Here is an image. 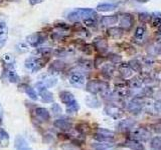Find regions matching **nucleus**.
<instances>
[{
	"label": "nucleus",
	"mask_w": 161,
	"mask_h": 150,
	"mask_svg": "<svg viewBox=\"0 0 161 150\" xmlns=\"http://www.w3.org/2000/svg\"><path fill=\"white\" fill-rule=\"evenodd\" d=\"M114 72H115V68H114V66L112 64H106L102 67V74L107 78L112 77Z\"/></svg>",
	"instance_id": "2f4dec72"
},
{
	"label": "nucleus",
	"mask_w": 161,
	"mask_h": 150,
	"mask_svg": "<svg viewBox=\"0 0 161 150\" xmlns=\"http://www.w3.org/2000/svg\"><path fill=\"white\" fill-rule=\"evenodd\" d=\"M10 142V136L9 134L5 131L4 129L0 128V147L5 148L9 145Z\"/></svg>",
	"instance_id": "393cba45"
},
{
	"label": "nucleus",
	"mask_w": 161,
	"mask_h": 150,
	"mask_svg": "<svg viewBox=\"0 0 161 150\" xmlns=\"http://www.w3.org/2000/svg\"><path fill=\"white\" fill-rule=\"evenodd\" d=\"M48 58L45 57H39V56H30L24 61V66L30 72H37L42 69L45 63L47 62Z\"/></svg>",
	"instance_id": "7ed1b4c3"
},
{
	"label": "nucleus",
	"mask_w": 161,
	"mask_h": 150,
	"mask_svg": "<svg viewBox=\"0 0 161 150\" xmlns=\"http://www.w3.org/2000/svg\"><path fill=\"white\" fill-rule=\"evenodd\" d=\"M2 63L3 65H12L15 64L14 56L10 53H5L2 56Z\"/></svg>",
	"instance_id": "58836bf2"
},
{
	"label": "nucleus",
	"mask_w": 161,
	"mask_h": 150,
	"mask_svg": "<svg viewBox=\"0 0 161 150\" xmlns=\"http://www.w3.org/2000/svg\"><path fill=\"white\" fill-rule=\"evenodd\" d=\"M57 28V27H55ZM69 30L65 29H62V28H57L54 32H53L52 34V38L53 40H64L67 36H69Z\"/></svg>",
	"instance_id": "b1692460"
},
{
	"label": "nucleus",
	"mask_w": 161,
	"mask_h": 150,
	"mask_svg": "<svg viewBox=\"0 0 161 150\" xmlns=\"http://www.w3.org/2000/svg\"><path fill=\"white\" fill-rule=\"evenodd\" d=\"M59 98L62 100V102L65 104V106H67V112L69 114L77 113L79 111L80 105L77 100L75 99V96L72 92L64 90V91L59 93Z\"/></svg>",
	"instance_id": "f03ea898"
},
{
	"label": "nucleus",
	"mask_w": 161,
	"mask_h": 150,
	"mask_svg": "<svg viewBox=\"0 0 161 150\" xmlns=\"http://www.w3.org/2000/svg\"><path fill=\"white\" fill-rule=\"evenodd\" d=\"M62 148L64 150H80L79 147L77 146V144L75 143H68V144H64Z\"/></svg>",
	"instance_id": "49530a36"
},
{
	"label": "nucleus",
	"mask_w": 161,
	"mask_h": 150,
	"mask_svg": "<svg viewBox=\"0 0 161 150\" xmlns=\"http://www.w3.org/2000/svg\"><path fill=\"white\" fill-rule=\"evenodd\" d=\"M97 16V12L91 8H77L68 14V19L72 22H77L80 20H86Z\"/></svg>",
	"instance_id": "f257e3e1"
},
{
	"label": "nucleus",
	"mask_w": 161,
	"mask_h": 150,
	"mask_svg": "<svg viewBox=\"0 0 161 150\" xmlns=\"http://www.w3.org/2000/svg\"><path fill=\"white\" fill-rule=\"evenodd\" d=\"M34 114L35 117L42 122H47L50 118V114L48 112V110L44 107H36L34 109Z\"/></svg>",
	"instance_id": "2eb2a0df"
},
{
	"label": "nucleus",
	"mask_w": 161,
	"mask_h": 150,
	"mask_svg": "<svg viewBox=\"0 0 161 150\" xmlns=\"http://www.w3.org/2000/svg\"><path fill=\"white\" fill-rule=\"evenodd\" d=\"M136 125V122L132 119H125L121 120V121L117 124V128L120 131H128V130L133 129Z\"/></svg>",
	"instance_id": "6ab92c4d"
},
{
	"label": "nucleus",
	"mask_w": 161,
	"mask_h": 150,
	"mask_svg": "<svg viewBox=\"0 0 161 150\" xmlns=\"http://www.w3.org/2000/svg\"><path fill=\"white\" fill-rule=\"evenodd\" d=\"M94 18L95 17L84 20V24L86 25V26H88V27H96V25H97V21H96Z\"/></svg>",
	"instance_id": "a18cd8bd"
},
{
	"label": "nucleus",
	"mask_w": 161,
	"mask_h": 150,
	"mask_svg": "<svg viewBox=\"0 0 161 150\" xmlns=\"http://www.w3.org/2000/svg\"><path fill=\"white\" fill-rule=\"evenodd\" d=\"M137 2H139V3H146L148 1V0H136Z\"/></svg>",
	"instance_id": "5fc2aeb1"
},
{
	"label": "nucleus",
	"mask_w": 161,
	"mask_h": 150,
	"mask_svg": "<svg viewBox=\"0 0 161 150\" xmlns=\"http://www.w3.org/2000/svg\"><path fill=\"white\" fill-rule=\"evenodd\" d=\"M121 146L130 148L131 150H145V146L142 144V142L137 141V140H134V139L126 140Z\"/></svg>",
	"instance_id": "f3484780"
},
{
	"label": "nucleus",
	"mask_w": 161,
	"mask_h": 150,
	"mask_svg": "<svg viewBox=\"0 0 161 150\" xmlns=\"http://www.w3.org/2000/svg\"><path fill=\"white\" fill-rule=\"evenodd\" d=\"M145 34H146V27H145V25L141 24L139 26L136 27V29H135L134 38L136 40H143Z\"/></svg>",
	"instance_id": "c85d7f7f"
},
{
	"label": "nucleus",
	"mask_w": 161,
	"mask_h": 150,
	"mask_svg": "<svg viewBox=\"0 0 161 150\" xmlns=\"http://www.w3.org/2000/svg\"><path fill=\"white\" fill-rule=\"evenodd\" d=\"M8 37V27L3 20H0V48H2L7 41Z\"/></svg>",
	"instance_id": "dca6fc26"
},
{
	"label": "nucleus",
	"mask_w": 161,
	"mask_h": 150,
	"mask_svg": "<svg viewBox=\"0 0 161 150\" xmlns=\"http://www.w3.org/2000/svg\"><path fill=\"white\" fill-rule=\"evenodd\" d=\"M109 59L112 63H118L121 61V56H119V55H117V54H110Z\"/></svg>",
	"instance_id": "09e8293b"
},
{
	"label": "nucleus",
	"mask_w": 161,
	"mask_h": 150,
	"mask_svg": "<svg viewBox=\"0 0 161 150\" xmlns=\"http://www.w3.org/2000/svg\"><path fill=\"white\" fill-rule=\"evenodd\" d=\"M128 64L130 65V67H131V69L133 70V71L139 72V73L142 72V63H141L140 61H138L137 59L131 60V61H129Z\"/></svg>",
	"instance_id": "c9c22d12"
},
{
	"label": "nucleus",
	"mask_w": 161,
	"mask_h": 150,
	"mask_svg": "<svg viewBox=\"0 0 161 150\" xmlns=\"http://www.w3.org/2000/svg\"><path fill=\"white\" fill-rule=\"evenodd\" d=\"M134 24V17L133 15L129 13L123 14L120 18V26L125 30H130Z\"/></svg>",
	"instance_id": "ddd939ff"
},
{
	"label": "nucleus",
	"mask_w": 161,
	"mask_h": 150,
	"mask_svg": "<svg viewBox=\"0 0 161 150\" xmlns=\"http://www.w3.org/2000/svg\"><path fill=\"white\" fill-rule=\"evenodd\" d=\"M150 146L153 150H161V136H155L151 139Z\"/></svg>",
	"instance_id": "4c0bfd02"
},
{
	"label": "nucleus",
	"mask_w": 161,
	"mask_h": 150,
	"mask_svg": "<svg viewBox=\"0 0 161 150\" xmlns=\"http://www.w3.org/2000/svg\"><path fill=\"white\" fill-rule=\"evenodd\" d=\"M69 81L70 84L73 85V86L80 88V87H83L84 85H85L86 77H85V75L83 73L75 71V72H72V73L69 74Z\"/></svg>",
	"instance_id": "1a4fd4ad"
},
{
	"label": "nucleus",
	"mask_w": 161,
	"mask_h": 150,
	"mask_svg": "<svg viewBox=\"0 0 161 150\" xmlns=\"http://www.w3.org/2000/svg\"><path fill=\"white\" fill-rule=\"evenodd\" d=\"M42 81L44 83V85L47 86V88L49 87H53L54 85H57L58 83V78L53 76V75H44L42 77Z\"/></svg>",
	"instance_id": "bb28decb"
},
{
	"label": "nucleus",
	"mask_w": 161,
	"mask_h": 150,
	"mask_svg": "<svg viewBox=\"0 0 161 150\" xmlns=\"http://www.w3.org/2000/svg\"><path fill=\"white\" fill-rule=\"evenodd\" d=\"M85 102H86V104L88 105L89 107H91V108H99L100 107V101H99V99L96 97V96H94V95H92V96H87L86 97V99H85Z\"/></svg>",
	"instance_id": "cd10ccee"
},
{
	"label": "nucleus",
	"mask_w": 161,
	"mask_h": 150,
	"mask_svg": "<svg viewBox=\"0 0 161 150\" xmlns=\"http://www.w3.org/2000/svg\"><path fill=\"white\" fill-rule=\"evenodd\" d=\"M116 7H117V4L114 3H102L99 4L97 6V10L101 12H107V11H112V10H115Z\"/></svg>",
	"instance_id": "7c9ffc66"
},
{
	"label": "nucleus",
	"mask_w": 161,
	"mask_h": 150,
	"mask_svg": "<svg viewBox=\"0 0 161 150\" xmlns=\"http://www.w3.org/2000/svg\"><path fill=\"white\" fill-rule=\"evenodd\" d=\"M0 20H1V19H0Z\"/></svg>",
	"instance_id": "13d9d810"
},
{
	"label": "nucleus",
	"mask_w": 161,
	"mask_h": 150,
	"mask_svg": "<svg viewBox=\"0 0 161 150\" xmlns=\"http://www.w3.org/2000/svg\"><path fill=\"white\" fill-rule=\"evenodd\" d=\"M128 86L132 89H139L142 86V80L138 77H134L128 81Z\"/></svg>",
	"instance_id": "f704fd0d"
},
{
	"label": "nucleus",
	"mask_w": 161,
	"mask_h": 150,
	"mask_svg": "<svg viewBox=\"0 0 161 150\" xmlns=\"http://www.w3.org/2000/svg\"><path fill=\"white\" fill-rule=\"evenodd\" d=\"M4 66V75L6 76L9 82L17 83L19 81V76L15 71V65H3Z\"/></svg>",
	"instance_id": "9b49d317"
},
{
	"label": "nucleus",
	"mask_w": 161,
	"mask_h": 150,
	"mask_svg": "<svg viewBox=\"0 0 161 150\" xmlns=\"http://www.w3.org/2000/svg\"><path fill=\"white\" fill-rule=\"evenodd\" d=\"M34 87L36 88L37 92L39 94L40 98H42V101L44 103H50L53 102V94L48 91L47 87L45 86L44 83L42 81H38L35 83Z\"/></svg>",
	"instance_id": "39448f33"
},
{
	"label": "nucleus",
	"mask_w": 161,
	"mask_h": 150,
	"mask_svg": "<svg viewBox=\"0 0 161 150\" xmlns=\"http://www.w3.org/2000/svg\"><path fill=\"white\" fill-rule=\"evenodd\" d=\"M108 35L112 38L119 39L123 36V30L119 27H111L108 29Z\"/></svg>",
	"instance_id": "c756f323"
},
{
	"label": "nucleus",
	"mask_w": 161,
	"mask_h": 150,
	"mask_svg": "<svg viewBox=\"0 0 161 150\" xmlns=\"http://www.w3.org/2000/svg\"><path fill=\"white\" fill-rule=\"evenodd\" d=\"M104 111H105L106 114L109 115L110 117H112V118H114L116 120L122 118L123 115H124L123 110L121 109L119 106H117V105H114V104H108V105H106Z\"/></svg>",
	"instance_id": "6e6552de"
},
{
	"label": "nucleus",
	"mask_w": 161,
	"mask_h": 150,
	"mask_svg": "<svg viewBox=\"0 0 161 150\" xmlns=\"http://www.w3.org/2000/svg\"><path fill=\"white\" fill-rule=\"evenodd\" d=\"M77 131L82 135H87L90 133L91 128L87 123H80L77 125Z\"/></svg>",
	"instance_id": "e433bc0d"
},
{
	"label": "nucleus",
	"mask_w": 161,
	"mask_h": 150,
	"mask_svg": "<svg viewBox=\"0 0 161 150\" xmlns=\"http://www.w3.org/2000/svg\"><path fill=\"white\" fill-rule=\"evenodd\" d=\"M156 42L161 43V31L157 34V36H156Z\"/></svg>",
	"instance_id": "864d4df0"
},
{
	"label": "nucleus",
	"mask_w": 161,
	"mask_h": 150,
	"mask_svg": "<svg viewBox=\"0 0 161 150\" xmlns=\"http://www.w3.org/2000/svg\"><path fill=\"white\" fill-rule=\"evenodd\" d=\"M52 52H53V50L49 47H39L36 49V51H35V53L37 54V56L45 57V58H48L50 56V54H52Z\"/></svg>",
	"instance_id": "72a5a7b5"
},
{
	"label": "nucleus",
	"mask_w": 161,
	"mask_h": 150,
	"mask_svg": "<svg viewBox=\"0 0 161 150\" xmlns=\"http://www.w3.org/2000/svg\"><path fill=\"white\" fill-rule=\"evenodd\" d=\"M153 94V89L151 87H145L143 88V90L141 91V96L140 97H149V96H152Z\"/></svg>",
	"instance_id": "37998d69"
},
{
	"label": "nucleus",
	"mask_w": 161,
	"mask_h": 150,
	"mask_svg": "<svg viewBox=\"0 0 161 150\" xmlns=\"http://www.w3.org/2000/svg\"><path fill=\"white\" fill-rule=\"evenodd\" d=\"M118 70L120 74L122 75L124 78H129L132 76V74H133V70L131 69L130 65L126 63H121L118 67Z\"/></svg>",
	"instance_id": "412c9836"
},
{
	"label": "nucleus",
	"mask_w": 161,
	"mask_h": 150,
	"mask_svg": "<svg viewBox=\"0 0 161 150\" xmlns=\"http://www.w3.org/2000/svg\"><path fill=\"white\" fill-rule=\"evenodd\" d=\"M93 45L100 53H106L108 51V48H109L108 42H107V40L104 39L103 37H96L93 41Z\"/></svg>",
	"instance_id": "4468645a"
},
{
	"label": "nucleus",
	"mask_w": 161,
	"mask_h": 150,
	"mask_svg": "<svg viewBox=\"0 0 161 150\" xmlns=\"http://www.w3.org/2000/svg\"><path fill=\"white\" fill-rule=\"evenodd\" d=\"M64 68H65V63L60 61V60H55V61H53L52 64L49 65V71L53 72V73L62 72Z\"/></svg>",
	"instance_id": "5701e85b"
},
{
	"label": "nucleus",
	"mask_w": 161,
	"mask_h": 150,
	"mask_svg": "<svg viewBox=\"0 0 161 150\" xmlns=\"http://www.w3.org/2000/svg\"><path fill=\"white\" fill-rule=\"evenodd\" d=\"M73 51L72 50H67V49H58L57 51H54V54L57 55L58 57H64L68 56L69 54H70Z\"/></svg>",
	"instance_id": "a19ab883"
},
{
	"label": "nucleus",
	"mask_w": 161,
	"mask_h": 150,
	"mask_svg": "<svg viewBox=\"0 0 161 150\" xmlns=\"http://www.w3.org/2000/svg\"><path fill=\"white\" fill-rule=\"evenodd\" d=\"M119 17L118 15H109V16H103L101 18V25L102 26H111L118 22Z\"/></svg>",
	"instance_id": "aec40b11"
},
{
	"label": "nucleus",
	"mask_w": 161,
	"mask_h": 150,
	"mask_svg": "<svg viewBox=\"0 0 161 150\" xmlns=\"http://www.w3.org/2000/svg\"><path fill=\"white\" fill-rule=\"evenodd\" d=\"M2 1H3V0H0V3H2Z\"/></svg>",
	"instance_id": "4d7b16f0"
},
{
	"label": "nucleus",
	"mask_w": 161,
	"mask_h": 150,
	"mask_svg": "<svg viewBox=\"0 0 161 150\" xmlns=\"http://www.w3.org/2000/svg\"><path fill=\"white\" fill-rule=\"evenodd\" d=\"M96 134H98V135H100V136L108 138L110 140H112V141H114L115 132L111 131V130H108V129H106V128H98L97 131H96Z\"/></svg>",
	"instance_id": "a878e982"
},
{
	"label": "nucleus",
	"mask_w": 161,
	"mask_h": 150,
	"mask_svg": "<svg viewBox=\"0 0 161 150\" xmlns=\"http://www.w3.org/2000/svg\"><path fill=\"white\" fill-rule=\"evenodd\" d=\"M151 24L153 27H161V13L160 12H153L151 14Z\"/></svg>",
	"instance_id": "473e14b6"
},
{
	"label": "nucleus",
	"mask_w": 161,
	"mask_h": 150,
	"mask_svg": "<svg viewBox=\"0 0 161 150\" xmlns=\"http://www.w3.org/2000/svg\"><path fill=\"white\" fill-rule=\"evenodd\" d=\"M154 108L157 112L161 113V100H158V101H155L154 103Z\"/></svg>",
	"instance_id": "3c124183"
},
{
	"label": "nucleus",
	"mask_w": 161,
	"mask_h": 150,
	"mask_svg": "<svg viewBox=\"0 0 161 150\" xmlns=\"http://www.w3.org/2000/svg\"><path fill=\"white\" fill-rule=\"evenodd\" d=\"M2 123V116H1V113H0V124Z\"/></svg>",
	"instance_id": "6e6d98bb"
},
{
	"label": "nucleus",
	"mask_w": 161,
	"mask_h": 150,
	"mask_svg": "<svg viewBox=\"0 0 161 150\" xmlns=\"http://www.w3.org/2000/svg\"><path fill=\"white\" fill-rule=\"evenodd\" d=\"M80 49L82 50V51H84L85 53H87V54L92 53V48H91V46H90V45H88V44H84L83 46H80Z\"/></svg>",
	"instance_id": "8fccbe9b"
},
{
	"label": "nucleus",
	"mask_w": 161,
	"mask_h": 150,
	"mask_svg": "<svg viewBox=\"0 0 161 150\" xmlns=\"http://www.w3.org/2000/svg\"><path fill=\"white\" fill-rule=\"evenodd\" d=\"M53 126L55 128H58L59 130H62V131H69V130L73 128V123L72 121H69V119L59 118V119L54 120Z\"/></svg>",
	"instance_id": "f8f14e48"
},
{
	"label": "nucleus",
	"mask_w": 161,
	"mask_h": 150,
	"mask_svg": "<svg viewBox=\"0 0 161 150\" xmlns=\"http://www.w3.org/2000/svg\"><path fill=\"white\" fill-rule=\"evenodd\" d=\"M20 88H21V90L24 93L27 94V96L30 99L34 100V101L38 99V95H37L36 91H35L34 88H32L31 86H29V85H26V84H22L21 86H20Z\"/></svg>",
	"instance_id": "4be33fe9"
},
{
	"label": "nucleus",
	"mask_w": 161,
	"mask_h": 150,
	"mask_svg": "<svg viewBox=\"0 0 161 150\" xmlns=\"http://www.w3.org/2000/svg\"><path fill=\"white\" fill-rule=\"evenodd\" d=\"M143 100L142 97H136L134 98L132 101L129 102L127 105V109L128 111L131 112L134 115H138L141 111H142L143 108Z\"/></svg>",
	"instance_id": "9d476101"
},
{
	"label": "nucleus",
	"mask_w": 161,
	"mask_h": 150,
	"mask_svg": "<svg viewBox=\"0 0 161 150\" xmlns=\"http://www.w3.org/2000/svg\"><path fill=\"white\" fill-rule=\"evenodd\" d=\"M14 146L16 150H32L31 147L29 146L28 142L22 136H20V135L15 137Z\"/></svg>",
	"instance_id": "a211bd4d"
},
{
	"label": "nucleus",
	"mask_w": 161,
	"mask_h": 150,
	"mask_svg": "<svg viewBox=\"0 0 161 150\" xmlns=\"http://www.w3.org/2000/svg\"><path fill=\"white\" fill-rule=\"evenodd\" d=\"M151 137V132L146 128H137L132 131L131 133V138L130 139H134L137 140L140 142H144L147 141V140Z\"/></svg>",
	"instance_id": "0eeeda50"
},
{
	"label": "nucleus",
	"mask_w": 161,
	"mask_h": 150,
	"mask_svg": "<svg viewBox=\"0 0 161 150\" xmlns=\"http://www.w3.org/2000/svg\"><path fill=\"white\" fill-rule=\"evenodd\" d=\"M110 88V85L108 82L102 81V80H91L87 84V90L94 95L96 94H104L105 92H108Z\"/></svg>",
	"instance_id": "20e7f679"
},
{
	"label": "nucleus",
	"mask_w": 161,
	"mask_h": 150,
	"mask_svg": "<svg viewBox=\"0 0 161 150\" xmlns=\"http://www.w3.org/2000/svg\"><path fill=\"white\" fill-rule=\"evenodd\" d=\"M52 112L53 113V115H60L63 112V109L58 103H53L52 105Z\"/></svg>",
	"instance_id": "c03bdc74"
},
{
	"label": "nucleus",
	"mask_w": 161,
	"mask_h": 150,
	"mask_svg": "<svg viewBox=\"0 0 161 150\" xmlns=\"http://www.w3.org/2000/svg\"><path fill=\"white\" fill-rule=\"evenodd\" d=\"M47 39V34L43 32H35L28 35L26 37V42L32 47H38L45 42Z\"/></svg>",
	"instance_id": "423d86ee"
},
{
	"label": "nucleus",
	"mask_w": 161,
	"mask_h": 150,
	"mask_svg": "<svg viewBox=\"0 0 161 150\" xmlns=\"http://www.w3.org/2000/svg\"><path fill=\"white\" fill-rule=\"evenodd\" d=\"M80 66L82 67L83 69H86V70H90L93 68V62L90 61V60H80Z\"/></svg>",
	"instance_id": "ea45409f"
},
{
	"label": "nucleus",
	"mask_w": 161,
	"mask_h": 150,
	"mask_svg": "<svg viewBox=\"0 0 161 150\" xmlns=\"http://www.w3.org/2000/svg\"><path fill=\"white\" fill-rule=\"evenodd\" d=\"M139 19H140V21H142V23L148 22V21H150V19H151V15L147 14V13H140L139 14Z\"/></svg>",
	"instance_id": "de8ad7c7"
},
{
	"label": "nucleus",
	"mask_w": 161,
	"mask_h": 150,
	"mask_svg": "<svg viewBox=\"0 0 161 150\" xmlns=\"http://www.w3.org/2000/svg\"><path fill=\"white\" fill-rule=\"evenodd\" d=\"M45 0H28V2L30 5H36V4H39V3H42Z\"/></svg>",
	"instance_id": "603ef678"
},
{
	"label": "nucleus",
	"mask_w": 161,
	"mask_h": 150,
	"mask_svg": "<svg viewBox=\"0 0 161 150\" xmlns=\"http://www.w3.org/2000/svg\"><path fill=\"white\" fill-rule=\"evenodd\" d=\"M16 50L19 53H24L28 50V46L25 42H19L18 44H16Z\"/></svg>",
	"instance_id": "79ce46f5"
}]
</instances>
